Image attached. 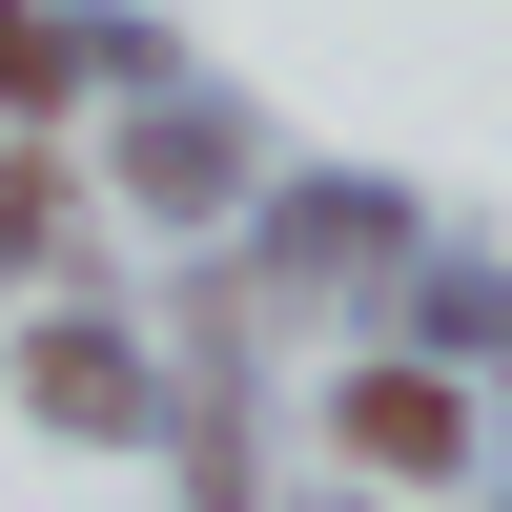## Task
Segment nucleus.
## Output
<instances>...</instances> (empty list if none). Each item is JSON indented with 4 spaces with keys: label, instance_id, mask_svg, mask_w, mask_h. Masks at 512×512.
Instances as JSON below:
<instances>
[{
    "label": "nucleus",
    "instance_id": "1",
    "mask_svg": "<svg viewBox=\"0 0 512 512\" xmlns=\"http://www.w3.org/2000/svg\"><path fill=\"white\" fill-rule=\"evenodd\" d=\"M328 431H349V472H472V390L451 369H349Z\"/></svg>",
    "mask_w": 512,
    "mask_h": 512
},
{
    "label": "nucleus",
    "instance_id": "2",
    "mask_svg": "<svg viewBox=\"0 0 512 512\" xmlns=\"http://www.w3.org/2000/svg\"><path fill=\"white\" fill-rule=\"evenodd\" d=\"M267 267H287V287H369V267H410V205H390V185H308V205L267 226Z\"/></svg>",
    "mask_w": 512,
    "mask_h": 512
},
{
    "label": "nucleus",
    "instance_id": "3",
    "mask_svg": "<svg viewBox=\"0 0 512 512\" xmlns=\"http://www.w3.org/2000/svg\"><path fill=\"white\" fill-rule=\"evenodd\" d=\"M21 410H62V431H144V349H123V328H21Z\"/></svg>",
    "mask_w": 512,
    "mask_h": 512
},
{
    "label": "nucleus",
    "instance_id": "4",
    "mask_svg": "<svg viewBox=\"0 0 512 512\" xmlns=\"http://www.w3.org/2000/svg\"><path fill=\"white\" fill-rule=\"evenodd\" d=\"M123 164H144V205H226V164H246V144H226L205 103H164V123H144Z\"/></svg>",
    "mask_w": 512,
    "mask_h": 512
},
{
    "label": "nucleus",
    "instance_id": "5",
    "mask_svg": "<svg viewBox=\"0 0 512 512\" xmlns=\"http://www.w3.org/2000/svg\"><path fill=\"white\" fill-rule=\"evenodd\" d=\"M62 82H82V41L41 0H0V123H62Z\"/></svg>",
    "mask_w": 512,
    "mask_h": 512
},
{
    "label": "nucleus",
    "instance_id": "6",
    "mask_svg": "<svg viewBox=\"0 0 512 512\" xmlns=\"http://www.w3.org/2000/svg\"><path fill=\"white\" fill-rule=\"evenodd\" d=\"M431 349H512V267H431Z\"/></svg>",
    "mask_w": 512,
    "mask_h": 512
},
{
    "label": "nucleus",
    "instance_id": "7",
    "mask_svg": "<svg viewBox=\"0 0 512 512\" xmlns=\"http://www.w3.org/2000/svg\"><path fill=\"white\" fill-rule=\"evenodd\" d=\"M41 226H62V205H41V164L0 144V267H41Z\"/></svg>",
    "mask_w": 512,
    "mask_h": 512
}]
</instances>
